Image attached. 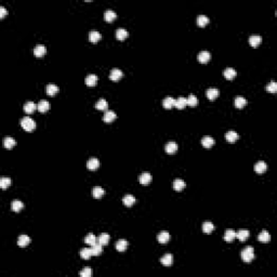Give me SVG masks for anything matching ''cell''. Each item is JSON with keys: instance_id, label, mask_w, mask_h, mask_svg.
Here are the masks:
<instances>
[{"instance_id": "obj_1", "label": "cell", "mask_w": 277, "mask_h": 277, "mask_svg": "<svg viewBox=\"0 0 277 277\" xmlns=\"http://www.w3.org/2000/svg\"><path fill=\"white\" fill-rule=\"evenodd\" d=\"M21 126H22V128L24 129V130L28 131V132L35 130V128H36V123H35V121L33 120L30 117H24V118H22Z\"/></svg>"}, {"instance_id": "obj_2", "label": "cell", "mask_w": 277, "mask_h": 277, "mask_svg": "<svg viewBox=\"0 0 277 277\" xmlns=\"http://www.w3.org/2000/svg\"><path fill=\"white\" fill-rule=\"evenodd\" d=\"M241 259H243L244 262L246 263H249V262L252 261L254 259V252H253V248L252 247H246L245 249L241 252Z\"/></svg>"}, {"instance_id": "obj_3", "label": "cell", "mask_w": 277, "mask_h": 277, "mask_svg": "<svg viewBox=\"0 0 277 277\" xmlns=\"http://www.w3.org/2000/svg\"><path fill=\"white\" fill-rule=\"evenodd\" d=\"M138 182L142 185H149L152 182V175L149 172H143L138 178Z\"/></svg>"}, {"instance_id": "obj_4", "label": "cell", "mask_w": 277, "mask_h": 277, "mask_svg": "<svg viewBox=\"0 0 277 277\" xmlns=\"http://www.w3.org/2000/svg\"><path fill=\"white\" fill-rule=\"evenodd\" d=\"M116 118H117L116 113L113 112V111H106L104 114V116H103V121L109 123H113Z\"/></svg>"}, {"instance_id": "obj_5", "label": "cell", "mask_w": 277, "mask_h": 277, "mask_svg": "<svg viewBox=\"0 0 277 277\" xmlns=\"http://www.w3.org/2000/svg\"><path fill=\"white\" fill-rule=\"evenodd\" d=\"M123 72L118 68H114L111 70V74H109V79L113 81H118L119 79L123 77Z\"/></svg>"}, {"instance_id": "obj_6", "label": "cell", "mask_w": 277, "mask_h": 277, "mask_svg": "<svg viewBox=\"0 0 277 277\" xmlns=\"http://www.w3.org/2000/svg\"><path fill=\"white\" fill-rule=\"evenodd\" d=\"M98 78L97 75L90 74V75H88V76L86 77V79H84V83H86L87 86L93 87V86H95V84L98 83Z\"/></svg>"}, {"instance_id": "obj_7", "label": "cell", "mask_w": 277, "mask_h": 277, "mask_svg": "<svg viewBox=\"0 0 277 277\" xmlns=\"http://www.w3.org/2000/svg\"><path fill=\"white\" fill-rule=\"evenodd\" d=\"M211 58V54L208 51H201L198 55H197V60L200 63H208Z\"/></svg>"}, {"instance_id": "obj_8", "label": "cell", "mask_w": 277, "mask_h": 277, "mask_svg": "<svg viewBox=\"0 0 277 277\" xmlns=\"http://www.w3.org/2000/svg\"><path fill=\"white\" fill-rule=\"evenodd\" d=\"M46 52H47V49L43 44H37L34 49V54H35V56H37V58H41V56H43L44 54H46Z\"/></svg>"}, {"instance_id": "obj_9", "label": "cell", "mask_w": 277, "mask_h": 277, "mask_svg": "<svg viewBox=\"0 0 277 277\" xmlns=\"http://www.w3.org/2000/svg\"><path fill=\"white\" fill-rule=\"evenodd\" d=\"M219 94H220V91L218 90V89H214V88L208 89V90L206 91V97H207L210 101L215 100V98L219 97Z\"/></svg>"}, {"instance_id": "obj_10", "label": "cell", "mask_w": 277, "mask_h": 277, "mask_svg": "<svg viewBox=\"0 0 277 277\" xmlns=\"http://www.w3.org/2000/svg\"><path fill=\"white\" fill-rule=\"evenodd\" d=\"M173 189H175L177 192H182L183 189H185V186H186V184H185V182L183 180L181 179H177L173 181V184H172Z\"/></svg>"}, {"instance_id": "obj_11", "label": "cell", "mask_w": 277, "mask_h": 277, "mask_svg": "<svg viewBox=\"0 0 277 277\" xmlns=\"http://www.w3.org/2000/svg\"><path fill=\"white\" fill-rule=\"evenodd\" d=\"M225 138H226L227 142L234 143L239 138V135H238V133L235 132V131L231 130V131H229V132H226V134H225Z\"/></svg>"}, {"instance_id": "obj_12", "label": "cell", "mask_w": 277, "mask_h": 277, "mask_svg": "<svg viewBox=\"0 0 277 277\" xmlns=\"http://www.w3.org/2000/svg\"><path fill=\"white\" fill-rule=\"evenodd\" d=\"M261 42H262V37L259 36V35H252V36L249 37V43L253 48L258 47Z\"/></svg>"}, {"instance_id": "obj_13", "label": "cell", "mask_w": 277, "mask_h": 277, "mask_svg": "<svg viewBox=\"0 0 277 277\" xmlns=\"http://www.w3.org/2000/svg\"><path fill=\"white\" fill-rule=\"evenodd\" d=\"M100 167V161H98V158H91L89 159V161L87 163V168L89 170H97V169Z\"/></svg>"}, {"instance_id": "obj_14", "label": "cell", "mask_w": 277, "mask_h": 277, "mask_svg": "<svg viewBox=\"0 0 277 277\" xmlns=\"http://www.w3.org/2000/svg\"><path fill=\"white\" fill-rule=\"evenodd\" d=\"M266 169H267V166L264 161H258V163L254 165V171L257 173H259V174L264 173L265 171H266Z\"/></svg>"}, {"instance_id": "obj_15", "label": "cell", "mask_w": 277, "mask_h": 277, "mask_svg": "<svg viewBox=\"0 0 277 277\" xmlns=\"http://www.w3.org/2000/svg\"><path fill=\"white\" fill-rule=\"evenodd\" d=\"M49 108H50V104H49V102L46 100H41L40 102L37 104V109L40 113H46L47 111H49Z\"/></svg>"}, {"instance_id": "obj_16", "label": "cell", "mask_w": 277, "mask_h": 277, "mask_svg": "<svg viewBox=\"0 0 277 277\" xmlns=\"http://www.w3.org/2000/svg\"><path fill=\"white\" fill-rule=\"evenodd\" d=\"M223 75H224V77L227 79V80H232V79H234L236 77L237 72L234 68H232V67H229V68H226L224 70Z\"/></svg>"}, {"instance_id": "obj_17", "label": "cell", "mask_w": 277, "mask_h": 277, "mask_svg": "<svg viewBox=\"0 0 277 277\" xmlns=\"http://www.w3.org/2000/svg\"><path fill=\"white\" fill-rule=\"evenodd\" d=\"M165 151L168 153V154H170V155L174 154V153L178 151V144L175 142L167 143V145L165 146Z\"/></svg>"}, {"instance_id": "obj_18", "label": "cell", "mask_w": 277, "mask_h": 277, "mask_svg": "<svg viewBox=\"0 0 277 277\" xmlns=\"http://www.w3.org/2000/svg\"><path fill=\"white\" fill-rule=\"evenodd\" d=\"M235 238H236V232L233 231V229H226L224 235V240L226 241V243H232Z\"/></svg>"}, {"instance_id": "obj_19", "label": "cell", "mask_w": 277, "mask_h": 277, "mask_svg": "<svg viewBox=\"0 0 277 277\" xmlns=\"http://www.w3.org/2000/svg\"><path fill=\"white\" fill-rule=\"evenodd\" d=\"M46 91H47V94L48 95H50V97H54L56 93L58 92V86H55V84L49 83L46 88Z\"/></svg>"}, {"instance_id": "obj_20", "label": "cell", "mask_w": 277, "mask_h": 277, "mask_svg": "<svg viewBox=\"0 0 277 277\" xmlns=\"http://www.w3.org/2000/svg\"><path fill=\"white\" fill-rule=\"evenodd\" d=\"M29 243H30V238L27 235H21L18 239V245L22 248L28 246L29 245Z\"/></svg>"}, {"instance_id": "obj_21", "label": "cell", "mask_w": 277, "mask_h": 277, "mask_svg": "<svg viewBox=\"0 0 277 277\" xmlns=\"http://www.w3.org/2000/svg\"><path fill=\"white\" fill-rule=\"evenodd\" d=\"M249 235H250V233L248 229H240V231L236 233V237L240 241H246L248 239V237H249Z\"/></svg>"}, {"instance_id": "obj_22", "label": "cell", "mask_w": 277, "mask_h": 277, "mask_svg": "<svg viewBox=\"0 0 277 277\" xmlns=\"http://www.w3.org/2000/svg\"><path fill=\"white\" fill-rule=\"evenodd\" d=\"M128 241L126 240V239H120V240H118L116 243V249L117 251H119V252H123L127 248H128Z\"/></svg>"}, {"instance_id": "obj_23", "label": "cell", "mask_w": 277, "mask_h": 277, "mask_svg": "<svg viewBox=\"0 0 277 277\" xmlns=\"http://www.w3.org/2000/svg\"><path fill=\"white\" fill-rule=\"evenodd\" d=\"M201 144L206 149H210V147H212L214 145V140L211 137H205L201 138Z\"/></svg>"}, {"instance_id": "obj_24", "label": "cell", "mask_w": 277, "mask_h": 277, "mask_svg": "<svg viewBox=\"0 0 277 277\" xmlns=\"http://www.w3.org/2000/svg\"><path fill=\"white\" fill-rule=\"evenodd\" d=\"M107 107H108V104H107V101L104 100V98L98 100L97 104H95V108L98 109V111H107Z\"/></svg>"}, {"instance_id": "obj_25", "label": "cell", "mask_w": 277, "mask_h": 277, "mask_svg": "<svg viewBox=\"0 0 277 277\" xmlns=\"http://www.w3.org/2000/svg\"><path fill=\"white\" fill-rule=\"evenodd\" d=\"M128 32L125 29V28H118L116 30V38L118 40H125V39L128 37Z\"/></svg>"}, {"instance_id": "obj_26", "label": "cell", "mask_w": 277, "mask_h": 277, "mask_svg": "<svg viewBox=\"0 0 277 277\" xmlns=\"http://www.w3.org/2000/svg\"><path fill=\"white\" fill-rule=\"evenodd\" d=\"M37 108V105L34 102H26L24 104V112L27 114H32L35 112V109Z\"/></svg>"}, {"instance_id": "obj_27", "label": "cell", "mask_w": 277, "mask_h": 277, "mask_svg": "<svg viewBox=\"0 0 277 277\" xmlns=\"http://www.w3.org/2000/svg\"><path fill=\"white\" fill-rule=\"evenodd\" d=\"M101 39V34L97 30H92V32L89 33V40L93 43H97V42Z\"/></svg>"}, {"instance_id": "obj_28", "label": "cell", "mask_w": 277, "mask_h": 277, "mask_svg": "<svg viewBox=\"0 0 277 277\" xmlns=\"http://www.w3.org/2000/svg\"><path fill=\"white\" fill-rule=\"evenodd\" d=\"M123 205L127 206V207H131V206L135 203L134 196H132V195H126V196L123 198Z\"/></svg>"}, {"instance_id": "obj_29", "label": "cell", "mask_w": 277, "mask_h": 277, "mask_svg": "<svg viewBox=\"0 0 277 277\" xmlns=\"http://www.w3.org/2000/svg\"><path fill=\"white\" fill-rule=\"evenodd\" d=\"M157 239L160 244H167L170 239V235H169L168 232H161L160 234H158L157 236Z\"/></svg>"}, {"instance_id": "obj_30", "label": "cell", "mask_w": 277, "mask_h": 277, "mask_svg": "<svg viewBox=\"0 0 277 277\" xmlns=\"http://www.w3.org/2000/svg\"><path fill=\"white\" fill-rule=\"evenodd\" d=\"M258 239H259L261 243H269V241L271 240V235H269V232L262 231L261 233L259 234V236H258Z\"/></svg>"}, {"instance_id": "obj_31", "label": "cell", "mask_w": 277, "mask_h": 277, "mask_svg": "<svg viewBox=\"0 0 277 277\" xmlns=\"http://www.w3.org/2000/svg\"><path fill=\"white\" fill-rule=\"evenodd\" d=\"M246 104H247V100L243 97H237L235 98V102H234V105L237 108H243V107L246 106Z\"/></svg>"}, {"instance_id": "obj_32", "label": "cell", "mask_w": 277, "mask_h": 277, "mask_svg": "<svg viewBox=\"0 0 277 277\" xmlns=\"http://www.w3.org/2000/svg\"><path fill=\"white\" fill-rule=\"evenodd\" d=\"M160 262H161V264L165 265V266H170V265L172 264V262H173L172 255H171L170 253H168V254H165L163 258H161Z\"/></svg>"}, {"instance_id": "obj_33", "label": "cell", "mask_w": 277, "mask_h": 277, "mask_svg": "<svg viewBox=\"0 0 277 277\" xmlns=\"http://www.w3.org/2000/svg\"><path fill=\"white\" fill-rule=\"evenodd\" d=\"M186 105H187V101H186V98H185L181 97V98H177V100H175L174 106L177 107V108L183 109L185 106H186Z\"/></svg>"}, {"instance_id": "obj_34", "label": "cell", "mask_w": 277, "mask_h": 277, "mask_svg": "<svg viewBox=\"0 0 277 277\" xmlns=\"http://www.w3.org/2000/svg\"><path fill=\"white\" fill-rule=\"evenodd\" d=\"M116 18H117V14L113 10H107L106 12L104 13V20L106 21V22H113V21H115Z\"/></svg>"}, {"instance_id": "obj_35", "label": "cell", "mask_w": 277, "mask_h": 277, "mask_svg": "<svg viewBox=\"0 0 277 277\" xmlns=\"http://www.w3.org/2000/svg\"><path fill=\"white\" fill-rule=\"evenodd\" d=\"M15 144H16L15 140L12 138H6L3 140V146L6 147V149H13V147L15 146Z\"/></svg>"}, {"instance_id": "obj_36", "label": "cell", "mask_w": 277, "mask_h": 277, "mask_svg": "<svg viewBox=\"0 0 277 277\" xmlns=\"http://www.w3.org/2000/svg\"><path fill=\"white\" fill-rule=\"evenodd\" d=\"M84 243L89 246H93L98 243V238L93 235V234H88V235L86 236V238H84Z\"/></svg>"}, {"instance_id": "obj_37", "label": "cell", "mask_w": 277, "mask_h": 277, "mask_svg": "<svg viewBox=\"0 0 277 277\" xmlns=\"http://www.w3.org/2000/svg\"><path fill=\"white\" fill-rule=\"evenodd\" d=\"M209 23V18H207L206 15H198L197 16V25L199 27H204L206 26Z\"/></svg>"}, {"instance_id": "obj_38", "label": "cell", "mask_w": 277, "mask_h": 277, "mask_svg": "<svg viewBox=\"0 0 277 277\" xmlns=\"http://www.w3.org/2000/svg\"><path fill=\"white\" fill-rule=\"evenodd\" d=\"M105 194V191L101 186H95L92 189V195L94 198H101Z\"/></svg>"}, {"instance_id": "obj_39", "label": "cell", "mask_w": 277, "mask_h": 277, "mask_svg": "<svg viewBox=\"0 0 277 277\" xmlns=\"http://www.w3.org/2000/svg\"><path fill=\"white\" fill-rule=\"evenodd\" d=\"M108 241H109V235H108V234L103 233V234H101V235L98 237V243L101 244L102 246H106L107 244H108Z\"/></svg>"}, {"instance_id": "obj_40", "label": "cell", "mask_w": 277, "mask_h": 277, "mask_svg": "<svg viewBox=\"0 0 277 277\" xmlns=\"http://www.w3.org/2000/svg\"><path fill=\"white\" fill-rule=\"evenodd\" d=\"M174 103H175V100L173 98H166L165 100L163 101V106L165 107V108L169 109L171 108L172 106H174Z\"/></svg>"}, {"instance_id": "obj_41", "label": "cell", "mask_w": 277, "mask_h": 277, "mask_svg": "<svg viewBox=\"0 0 277 277\" xmlns=\"http://www.w3.org/2000/svg\"><path fill=\"white\" fill-rule=\"evenodd\" d=\"M23 208H24V204L20 200H14L13 203L11 204V209H12L13 211H15V212L21 211Z\"/></svg>"}, {"instance_id": "obj_42", "label": "cell", "mask_w": 277, "mask_h": 277, "mask_svg": "<svg viewBox=\"0 0 277 277\" xmlns=\"http://www.w3.org/2000/svg\"><path fill=\"white\" fill-rule=\"evenodd\" d=\"M102 247L103 246L101 245V244L97 243L95 245L91 246V252H92V255H100L101 253H102Z\"/></svg>"}, {"instance_id": "obj_43", "label": "cell", "mask_w": 277, "mask_h": 277, "mask_svg": "<svg viewBox=\"0 0 277 277\" xmlns=\"http://www.w3.org/2000/svg\"><path fill=\"white\" fill-rule=\"evenodd\" d=\"M213 229H214V225H213L211 222H205L203 224V231H204V233L210 234L211 232H213Z\"/></svg>"}, {"instance_id": "obj_44", "label": "cell", "mask_w": 277, "mask_h": 277, "mask_svg": "<svg viewBox=\"0 0 277 277\" xmlns=\"http://www.w3.org/2000/svg\"><path fill=\"white\" fill-rule=\"evenodd\" d=\"M91 255H92L91 249H89V248H83V249H81V251H80V257L83 258V259L89 260L91 258Z\"/></svg>"}, {"instance_id": "obj_45", "label": "cell", "mask_w": 277, "mask_h": 277, "mask_svg": "<svg viewBox=\"0 0 277 277\" xmlns=\"http://www.w3.org/2000/svg\"><path fill=\"white\" fill-rule=\"evenodd\" d=\"M186 101H187V105H189V106H191V107H195L197 105V103H198L197 98L195 97L194 94L189 95V98H186Z\"/></svg>"}, {"instance_id": "obj_46", "label": "cell", "mask_w": 277, "mask_h": 277, "mask_svg": "<svg viewBox=\"0 0 277 277\" xmlns=\"http://www.w3.org/2000/svg\"><path fill=\"white\" fill-rule=\"evenodd\" d=\"M11 185V180L9 178H1L0 179V187L3 189H8L9 186Z\"/></svg>"}, {"instance_id": "obj_47", "label": "cell", "mask_w": 277, "mask_h": 277, "mask_svg": "<svg viewBox=\"0 0 277 277\" xmlns=\"http://www.w3.org/2000/svg\"><path fill=\"white\" fill-rule=\"evenodd\" d=\"M266 91L271 93H275L277 91V83L275 81H271L269 84L266 86Z\"/></svg>"}, {"instance_id": "obj_48", "label": "cell", "mask_w": 277, "mask_h": 277, "mask_svg": "<svg viewBox=\"0 0 277 277\" xmlns=\"http://www.w3.org/2000/svg\"><path fill=\"white\" fill-rule=\"evenodd\" d=\"M91 275H92V271H91L90 267H84L83 271L80 272L81 277H91Z\"/></svg>"}, {"instance_id": "obj_49", "label": "cell", "mask_w": 277, "mask_h": 277, "mask_svg": "<svg viewBox=\"0 0 277 277\" xmlns=\"http://www.w3.org/2000/svg\"><path fill=\"white\" fill-rule=\"evenodd\" d=\"M6 14H7V10L4 9V7H0V18H3Z\"/></svg>"}]
</instances>
